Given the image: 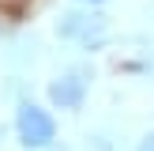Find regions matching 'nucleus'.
Here are the masks:
<instances>
[{"label":"nucleus","instance_id":"f257e3e1","mask_svg":"<svg viewBox=\"0 0 154 151\" xmlns=\"http://www.w3.org/2000/svg\"><path fill=\"white\" fill-rule=\"evenodd\" d=\"M15 132H19L23 147H49L57 140V121H53L49 110H42L34 102H23L19 113H15Z\"/></svg>","mask_w":154,"mask_h":151},{"label":"nucleus","instance_id":"f03ea898","mask_svg":"<svg viewBox=\"0 0 154 151\" xmlns=\"http://www.w3.org/2000/svg\"><path fill=\"white\" fill-rule=\"evenodd\" d=\"M87 87H90L87 68H68L64 76H57L49 83V102L60 106V110H79L83 98H87Z\"/></svg>","mask_w":154,"mask_h":151},{"label":"nucleus","instance_id":"7ed1b4c3","mask_svg":"<svg viewBox=\"0 0 154 151\" xmlns=\"http://www.w3.org/2000/svg\"><path fill=\"white\" fill-rule=\"evenodd\" d=\"M57 34L72 38V42H90V38L105 34V19L94 11H64L57 19Z\"/></svg>","mask_w":154,"mask_h":151},{"label":"nucleus","instance_id":"20e7f679","mask_svg":"<svg viewBox=\"0 0 154 151\" xmlns=\"http://www.w3.org/2000/svg\"><path fill=\"white\" fill-rule=\"evenodd\" d=\"M139 151H154V132H147V136L139 140Z\"/></svg>","mask_w":154,"mask_h":151},{"label":"nucleus","instance_id":"39448f33","mask_svg":"<svg viewBox=\"0 0 154 151\" xmlns=\"http://www.w3.org/2000/svg\"><path fill=\"white\" fill-rule=\"evenodd\" d=\"M79 4H105V0H79Z\"/></svg>","mask_w":154,"mask_h":151},{"label":"nucleus","instance_id":"423d86ee","mask_svg":"<svg viewBox=\"0 0 154 151\" xmlns=\"http://www.w3.org/2000/svg\"><path fill=\"white\" fill-rule=\"evenodd\" d=\"M0 140H4V125H0Z\"/></svg>","mask_w":154,"mask_h":151}]
</instances>
